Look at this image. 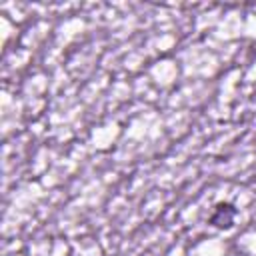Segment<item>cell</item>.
Segmentation results:
<instances>
[{
  "label": "cell",
  "mask_w": 256,
  "mask_h": 256,
  "mask_svg": "<svg viewBox=\"0 0 256 256\" xmlns=\"http://www.w3.org/2000/svg\"><path fill=\"white\" fill-rule=\"evenodd\" d=\"M236 208L228 202H220L216 204L214 208V214L210 216V224L216 226V228H232L234 224V218H236Z\"/></svg>",
  "instance_id": "cell-1"
}]
</instances>
